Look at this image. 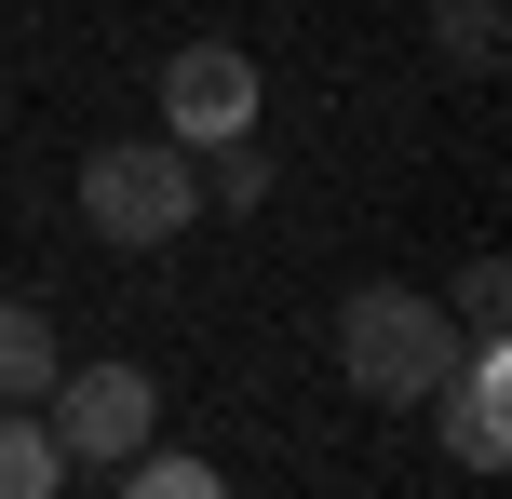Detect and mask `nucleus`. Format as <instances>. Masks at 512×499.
I'll list each match as a JSON object with an SVG mask.
<instances>
[{
	"mask_svg": "<svg viewBox=\"0 0 512 499\" xmlns=\"http://www.w3.org/2000/svg\"><path fill=\"white\" fill-rule=\"evenodd\" d=\"M337 365H351L364 405H432L445 378H459V311L418 284H364L351 311H337Z\"/></svg>",
	"mask_w": 512,
	"mask_h": 499,
	"instance_id": "1",
	"label": "nucleus"
},
{
	"mask_svg": "<svg viewBox=\"0 0 512 499\" xmlns=\"http://www.w3.org/2000/svg\"><path fill=\"white\" fill-rule=\"evenodd\" d=\"M81 216H95V243H176L203 216V176H189L176 135H122V149L81 162Z\"/></svg>",
	"mask_w": 512,
	"mask_h": 499,
	"instance_id": "2",
	"label": "nucleus"
},
{
	"mask_svg": "<svg viewBox=\"0 0 512 499\" xmlns=\"http://www.w3.org/2000/svg\"><path fill=\"white\" fill-rule=\"evenodd\" d=\"M54 459H68V473H122L135 446H149V419H162V392H149V365H54Z\"/></svg>",
	"mask_w": 512,
	"mask_h": 499,
	"instance_id": "3",
	"label": "nucleus"
},
{
	"mask_svg": "<svg viewBox=\"0 0 512 499\" xmlns=\"http://www.w3.org/2000/svg\"><path fill=\"white\" fill-rule=\"evenodd\" d=\"M162 135H176V149L256 135V68L230 41H176V54H162Z\"/></svg>",
	"mask_w": 512,
	"mask_h": 499,
	"instance_id": "4",
	"label": "nucleus"
},
{
	"mask_svg": "<svg viewBox=\"0 0 512 499\" xmlns=\"http://www.w3.org/2000/svg\"><path fill=\"white\" fill-rule=\"evenodd\" d=\"M54 365H68V351H54V311L41 297H0V405H41Z\"/></svg>",
	"mask_w": 512,
	"mask_h": 499,
	"instance_id": "5",
	"label": "nucleus"
},
{
	"mask_svg": "<svg viewBox=\"0 0 512 499\" xmlns=\"http://www.w3.org/2000/svg\"><path fill=\"white\" fill-rule=\"evenodd\" d=\"M189 176H203V203H216V216H256V203H270V149H256V135L189 149Z\"/></svg>",
	"mask_w": 512,
	"mask_h": 499,
	"instance_id": "6",
	"label": "nucleus"
},
{
	"mask_svg": "<svg viewBox=\"0 0 512 499\" xmlns=\"http://www.w3.org/2000/svg\"><path fill=\"white\" fill-rule=\"evenodd\" d=\"M432 54H445V68H459V81H499V0H432Z\"/></svg>",
	"mask_w": 512,
	"mask_h": 499,
	"instance_id": "7",
	"label": "nucleus"
},
{
	"mask_svg": "<svg viewBox=\"0 0 512 499\" xmlns=\"http://www.w3.org/2000/svg\"><path fill=\"white\" fill-rule=\"evenodd\" d=\"M68 486V459H54V432L27 419V405H0V499H54Z\"/></svg>",
	"mask_w": 512,
	"mask_h": 499,
	"instance_id": "8",
	"label": "nucleus"
},
{
	"mask_svg": "<svg viewBox=\"0 0 512 499\" xmlns=\"http://www.w3.org/2000/svg\"><path fill=\"white\" fill-rule=\"evenodd\" d=\"M445 311H459L472 338H499V324H512V270H499V257H472V270H459V297H445Z\"/></svg>",
	"mask_w": 512,
	"mask_h": 499,
	"instance_id": "9",
	"label": "nucleus"
},
{
	"mask_svg": "<svg viewBox=\"0 0 512 499\" xmlns=\"http://www.w3.org/2000/svg\"><path fill=\"white\" fill-rule=\"evenodd\" d=\"M122 486H135V499H203V486H216V459H162V446H135V459H122Z\"/></svg>",
	"mask_w": 512,
	"mask_h": 499,
	"instance_id": "10",
	"label": "nucleus"
}]
</instances>
